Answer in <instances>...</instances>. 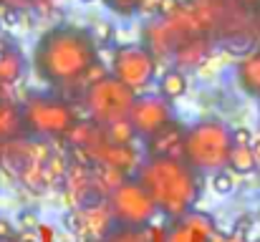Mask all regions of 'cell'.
I'll list each match as a JSON object with an SVG mask.
<instances>
[{
  "instance_id": "1",
  "label": "cell",
  "mask_w": 260,
  "mask_h": 242,
  "mask_svg": "<svg viewBox=\"0 0 260 242\" xmlns=\"http://www.w3.org/2000/svg\"><path fill=\"white\" fill-rule=\"evenodd\" d=\"M99 63L96 41L91 30L79 25H53L46 30L36 48L30 66L36 76L51 88H71L86 79Z\"/></svg>"
},
{
  "instance_id": "2",
  "label": "cell",
  "mask_w": 260,
  "mask_h": 242,
  "mask_svg": "<svg viewBox=\"0 0 260 242\" xmlns=\"http://www.w3.org/2000/svg\"><path fill=\"white\" fill-rule=\"evenodd\" d=\"M134 179L149 192L157 210L172 222L194 212L200 199V174L179 154L147 157L137 166Z\"/></svg>"
},
{
  "instance_id": "3",
  "label": "cell",
  "mask_w": 260,
  "mask_h": 242,
  "mask_svg": "<svg viewBox=\"0 0 260 242\" xmlns=\"http://www.w3.org/2000/svg\"><path fill=\"white\" fill-rule=\"evenodd\" d=\"M233 149H235L233 129L222 124L220 119H202L192 124L189 129H184L179 157L197 174H205V171L215 174L220 169H228Z\"/></svg>"
},
{
  "instance_id": "4",
  "label": "cell",
  "mask_w": 260,
  "mask_h": 242,
  "mask_svg": "<svg viewBox=\"0 0 260 242\" xmlns=\"http://www.w3.org/2000/svg\"><path fill=\"white\" fill-rule=\"evenodd\" d=\"M207 33L212 36V30L207 28V23L202 18L182 13V8H179L172 15H157L147 23V28L142 33V41H144L142 46L149 48L157 56V61L170 58L174 66V61L184 53V48Z\"/></svg>"
},
{
  "instance_id": "5",
  "label": "cell",
  "mask_w": 260,
  "mask_h": 242,
  "mask_svg": "<svg viewBox=\"0 0 260 242\" xmlns=\"http://www.w3.org/2000/svg\"><path fill=\"white\" fill-rule=\"evenodd\" d=\"M20 109H23L25 134L36 139H63L79 126L74 106L58 93L33 91L25 96Z\"/></svg>"
},
{
  "instance_id": "6",
  "label": "cell",
  "mask_w": 260,
  "mask_h": 242,
  "mask_svg": "<svg viewBox=\"0 0 260 242\" xmlns=\"http://www.w3.org/2000/svg\"><path fill=\"white\" fill-rule=\"evenodd\" d=\"M134 101H137V91L124 86L111 74L88 81V86L84 88V109H86L88 119L101 129L124 124L129 119Z\"/></svg>"
},
{
  "instance_id": "7",
  "label": "cell",
  "mask_w": 260,
  "mask_h": 242,
  "mask_svg": "<svg viewBox=\"0 0 260 242\" xmlns=\"http://www.w3.org/2000/svg\"><path fill=\"white\" fill-rule=\"evenodd\" d=\"M157 212L159 210H157L154 199L134 177L119 182L109 194V215H111V222L116 227L144 230L154 220Z\"/></svg>"
},
{
  "instance_id": "8",
  "label": "cell",
  "mask_w": 260,
  "mask_h": 242,
  "mask_svg": "<svg viewBox=\"0 0 260 242\" xmlns=\"http://www.w3.org/2000/svg\"><path fill=\"white\" fill-rule=\"evenodd\" d=\"M126 124L132 126L137 139L152 142L167 129H172L177 124V116H174L172 103L162 98L159 93H137V101L129 111Z\"/></svg>"
},
{
  "instance_id": "9",
  "label": "cell",
  "mask_w": 260,
  "mask_h": 242,
  "mask_svg": "<svg viewBox=\"0 0 260 242\" xmlns=\"http://www.w3.org/2000/svg\"><path fill=\"white\" fill-rule=\"evenodd\" d=\"M111 76L139 93L157 81V56L144 46H119L111 58Z\"/></svg>"
},
{
  "instance_id": "10",
  "label": "cell",
  "mask_w": 260,
  "mask_h": 242,
  "mask_svg": "<svg viewBox=\"0 0 260 242\" xmlns=\"http://www.w3.org/2000/svg\"><path fill=\"white\" fill-rule=\"evenodd\" d=\"M23 136H28V134H25L20 103H15L10 98H0V144H13Z\"/></svg>"
},
{
  "instance_id": "11",
  "label": "cell",
  "mask_w": 260,
  "mask_h": 242,
  "mask_svg": "<svg viewBox=\"0 0 260 242\" xmlns=\"http://www.w3.org/2000/svg\"><path fill=\"white\" fill-rule=\"evenodd\" d=\"M235 81H238V86L248 96H253V98L260 101V48H255L253 53H248L243 58H238V63H235Z\"/></svg>"
},
{
  "instance_id": "12",
  "label": "cell",
  "mask_w": 260,
  "mask_h": 242,
  "mask_svg": "<svg viewBox=\"0 0 260 242\" xmlns=\"http://www.w3.org/2000/svg\"><path fill=\"white\" fill-rule=\"evenodd\" d=\"M25 74V58L20 53V48L3 43L0 48V86H13L23 79Z\"/></svg>"
},
{
  "instance_id": "13",
  "label": "cell",
  "mask_w": 260,
  "mask_h": 242,
  "mask_svg": "<svg viewBox=\"0 0 260 242\" xmlns=\"http://www.w3.org/2000/svg\"><path fill=\"white\" fill-rule=\"evenodd\" d=\"M187 74L184 71H179V68H167L159 79H157V91H159V96L162 98H167L170 103L177 101V98H182L184 93H187Z\"/></svg>"
},
{
  "instance_id": "14",
  "label": "cell",
  "mask_w": 260,
  "mask_h": 242,
  "mask_svg": "<svg viewBox=\"0 0 260 242\" xmlns=\"http://www.w3.org/2000/svg\"><path fill=\"white\" fill-rule=\"evenodd\" d=\"M258 154L253 152V147H235L233 154H230V161H228V169L233 174H250L258 169Z\"/></svg>"
},
{
  "instance_id": "15",
  "label": "cell",
  "mask_w": 260,
  "mask_h": 242,
  "mask_svg": "<svg viewBox=\"0 0 260 242\" xmlns=\"http://www.w3.org/2000/svg\"><path fill=\"white\" fill-rule=\"evenodd\" d=\"M104 5L109 10H114L116 15H124V18L139 15L144 10V0H104Z\"/></svg>"
},
{
  "instance_id": "16",
  "label": "cell",
  "mask_w": 260,
  "mask_h": 242,
  "mask_svg": "<svg viewBox=\"0 0 260 242\" xmlns=\"http://www.w3.org/2000/svg\"><path fill=\"white\" fill-rule=\"evenodd\" d=\"M99 242H152V240L144 235V230H124V227H116V230H111L109 235H104Z\"/></svg>"
},
{
  "instance_id": "17",
  "label": "cell",
  "mask_w": 260,
  "mask_h": 242,
  "mask_svg": "<svg viewBox=\"0 0 260 242\" xmlns=\"http://www.w3.org/2000/svg\"><path fill=\"white\" fill-rule=\"evenodd\" d=\"M210 184H212V189H215L217 194H230L238 182H235V174H233L230 169H220V171L212 174V182H210Z\"/></svg>"
},
{
  "instance_id": "18",
  "label": "cell",
  "mask_w": 260,
  "mask_h": 242,
  "mask_svg": "<svg viewBox=\"0 0 260 242\" xmlns=\"http://www.w3.org/2000/svg\"><path fill=\"white\" fill-rule=\"evenodd\" d=\"M165 242H202V237H197V235L179 220V222H174V227L167 232V240Z\"/></svg>"
},
{
  "instance_id": "19",
  "label": "cell",
  "mask_w": 260,
  "mask_h": 242,
  "mask_svg": "<svg viewBox=\"0 0 260 242\" xmlns=\"http://www.w3.org/2000/svg\"><path fill=\"white\" fill-rule=\"evenodd\" d=\"M233 142L235 147H253V131L250 129H233Z\"/></svg>"
},
{
  "instance_id": "20",
  "label": "cell",
  "mask_w": 260,
  "mask_h": 242,
  "mask_svg": "<svg viewBox=\"0 0 260 242\" xmlns=\"http://www.w3.org/2000/svg\"><path fill=\"white\" fill-rule=\"evenodd\" d=\"M233 8H238V10H243V13H248V15H255L260 10V0H228Z\"/></svg>"
},
{
  "instance_id": "21",
  "label": "cell",
  "mask_w": 260,
  "mask_h": 242,
  "mask_svg": "<svg viewBox=\"0 0 260 242\" xmlns=\"http://www.w3.org/2000/svg\"><path fill=\"white\" fill-rule=\"evenodd\" d=\"M51 0H3V5L8 8H15V10H25V8H38V5H46Z\"/></svg>"
},
{
  "instance_id": "22",
  "label": "cell",
  "mask_w": 260,
  "mask_h": 242,
  "mask_svg": "<svg viewBox=\"0 0 260 242\" xmlns=\"http://www.w3.org/2000/svg\"><path fill=\"white\" fill-rule=\"evenodd\" d=\"M10 240H13V227L5 220H0V242H10Z\"/></svg>"
},
{
  "instance_id": "23",
  "label": "cell",
  "mask_w": 260,
  "mask_h": 242,
  "mask_svg": "<svg viewBox=\"0 0 260 242\" xmlns=\"http://www.w3.org/2000/svg\"><path fill=\"white\" fill-rule=\"evenodd\" d=\"M20 222H23V227H36V215L33 212H20Z\"/></svg>"
},
{
  "instance_id": "24",
  "label": "cell",
  "mask_w": 260,
  "mask_h": 242,
  "mask_svg": "<svg viewBox=\"0 0 260 242\" xmlns=\"http://www.w3.org/2000/svg\"><path fill=\"white\" fill-rule=\"evenodd\" d=\"M253 20H255V33H258V48H260V10L253 15Z\"/></svg>"
},
{
  "instance_id": "25",
  "label": "cell",
  "mask_w": 260,
  "mask_h": 242,
  "mask_svg": "<svg viewBox=\"0 0 260 242\" xmlns=\"http://www.w3.org/2000/svg\"><path fill=\"white\" fill-rule=\"evenodd\" d=\"M225 242H245V240H243V237H238V235H235V237H230V240H225Z\"/></svg>"
},
{
  "instance_id": "26",
  "label": "cell",
  "mask_w": 260,
  "mask_h": 242,
  "mask_svg": "<svg viewBox=\"0 0 260 242\" xmlns=\"http://www.w3.org/2000/svg\"><path fill=\"white\" fill-rule=\"evenodd\" d=\"M79 3H96V0H79Z\"/></svg>"
},
{
  "instance_id": "27",
  "label": "cell",
  "mask_w": 260,
  "mask_h": 242,
  "mask_svg": "<svg viewBox=\"0 0 260 242\" xmlns=\"http://www.w3.org/2000/svg\"><path fill=\"white\" fill-rule=\"evenodd\" d=\"M0 5H3V0H0Z\"/></svg>"
}]
</instances>
